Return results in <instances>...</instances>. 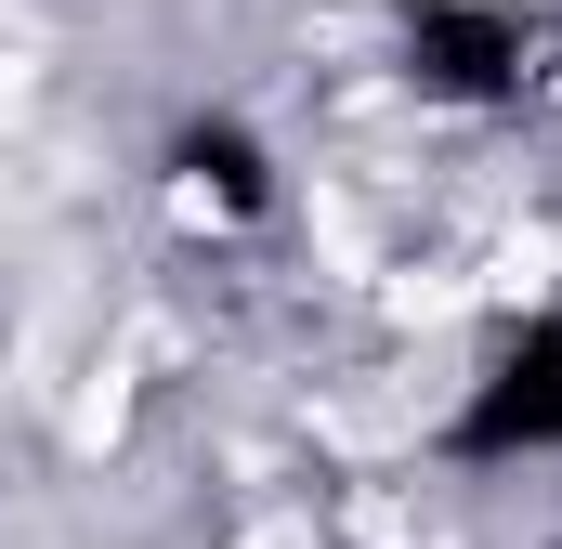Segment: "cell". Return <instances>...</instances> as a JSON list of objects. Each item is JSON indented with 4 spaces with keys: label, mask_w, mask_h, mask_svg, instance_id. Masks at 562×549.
<instances>
[{
    "label": "cell",
    "mask_w": 562,
    "mask_h": 549,
    "mask_svg": "<svg viewBox=\"0 0 562 549\" xmlns=\"http://www.w3.org/2000/svg\"><path fill=\"white\" fill-rule=\"evenodd\" d=\"M406 53H419L431 92H458V105H484V92L524 79V26H510L497 0H419V13H406Z\"/></svg>",
    "instance_id": "2"
},
{
    "label": "cell",
    "mask_w": 562,
    "mask_h": 549,
    "mask_svg": "<svg viewBox=\"0 0 562 549\" xmlns=\"http://www.w3.org/2000/svg\"><path fill=\"white\" fill-rule=\"evenodd\" d=\"M458 445H471V458H510V445H562V314H550V327H524V340L497 354V380L471 393Z\"/></svg>",
    "instance_id": "1"
},
{
    "label": "cell",
    "mask_w": 562,
    "mask_h": 549,
    "mask_svg": "<svg viewBox=\"0 0 562 549\" xmlns=\"http://www.w3.org/2000/svg\"><path fill=\"white\" fill-rule=\"evenodd\" d=\"M183 170H196L223 210H262V144L249 132H183Z\"/></svg>",
    "instance_id": "3"
}]
</instances>
